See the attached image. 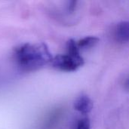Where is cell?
<instances>
[{
    "instance_id": "obj_1",
    "label": "cell",
    "mask_w": 129,
    "mask_h": 129,
    "mask_svg": "<svg viewBox=\"0 0 129 129\" xmlns=\"http://www.w3.org/2000/svg\"><path fill=\"white\" fill-rule=\"evenodd\" d=\"M14 58L22 70L32 72L50 64L53 57L45 43H26L14 50Z\"/></svg>"
},
{
    "instance_id": "obj_2",
    "label": "cell",
    "mask_w": 129,
    "mask_h": 129,
    "mask_svg": "<svg viewBox=\"0 0 129 129\" xmlns=\"http://www.w3.org/2000/svg\"><path fill=\"white\" fill-rule=\"evenodd\" d=\"M85 60L80 54H57L53 57L50 65L60 71L63 72H74L83 66Z\"/></svg>"
},
{
    "instance_id": "obj_3",
    "label": "cell",
    "mask_w": 129,
    "mask_h": 129,
    "mask_svg": "<svg viewBox=\"0 0 129 129\" xmlns=\"http://www.w3.org/2000/svg\"><path fill=\"white\" fill-rule=\"evenodd\" d=\"M113 39L120 44L129 42V20L119 23L113 31Z\"/></svg>"
},
{
    "instance_id": "obj_4",
    "label": "cell",
    "mask_w": 129,
    "mask_h": 129,
    "mask_svg": "<svg viewBox=\"0 0 129 129\" xmlns=\"http://www.w3.org/2000/svg\"><path fill=\"white\" fill-rule=\"evenodd\" d=\"M73 107L76 111L83 115H87L92 110L94 104L88 96L81 95L76 99Z\"/></svg>"
},
{
    "instance_id": "obj_5",
    "label": "cell",
    "mask_w": 129,
    "mask_h": 129,
    "mask_svg": "<svg viewBox=\"0 0 129 129\" xmlns=\"http://www.w3.org/2000/svg\"><path fill=\"white\" fill-rule=\"evenodd\" d=\"M99 41H100L99 38L96 36H86L76 42V43L79 51H81V50L89 49L95 46L99 42Z\"/></svg>"
},
{
    "instance_id": "obj_6",
    "label": "cell",
    "mask_w": 129,
    "mask_h": 129,
    "mask_svg": "<svg viewBox=\"0 0 129 129\" xmlns=\"http://www.w3.org/2000/svg\"><path fill=\"white\" fill-rule=\"evenodd\" d=\"M91 128V122L89 119L84 118L79 121L77 124L76 129H90Z\"/></svg>"
},
{
    "instance_id": "obj_7",
    "label": "cell",
    "mask_w": 129,
    "mask_h": 129,
    "mask_svg": "<svg viewBox=\"0 0 129 129\" xmlns=\"http://www.w3.org/2000/svg\"><path fill=\"white\" fill-rule=\"evenodd\" d=\"M76 5H77V2L76 1H70L68 3V6H67V10L70 13H73L76 8Z\"/></svg>"
},
{
    "instance_id": "obj_8",
    "label": "cell",
    "mask_w": 129,
    "mask_h": 129,
    "mask_svg": "<svg viewBox=\"0 0 129 129\" xmlns=\"http://www.w3.org/2000/svg\"><path fill=\"white\" fill-rule=\"evenodd\" d=\"M128 85L129 86V79H128Z\"/></svg>"
}]
</instances>
